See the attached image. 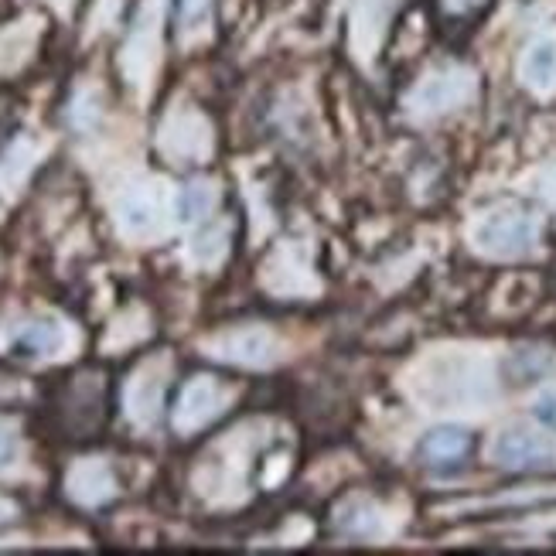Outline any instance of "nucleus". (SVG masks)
Segmentation results:
<instances>
[{"instance_id":"nucleus-1","label":"nucleus","mask_w":556,"mask_h":556,"mask_svg":"<svg viewBox=\"0 0 556 556\" xmlns=\"http://www.w3.org/2000/svg\"><path fill=\"white\" fill-rule=\"evenodd\" d=\"M492 458L509 471H546L556 464V447L536 430L512 427L495 437Z\"/></svg>"},{"instance_id":"nucleus-2","label":"nucleus","mask_w":556,"mask_h":556,"mask_svg":"<svg viewBox=\"0 0 556 556\" xmlns=\"http://www.w3.org/2000/svg\"><path fill=\"white\" fill-rule=\"evenodd\" d=\"M475 239L488 253L516 256V253H526L536 243V222L522 212H495L478 226Z\"/></svg>"},{"instance_id":"nucleus-3","label":"nucleus","mask_w":556,"mask_h":556,"mask_svg":"<svg viewBox=\"0 0 556 556\" xmlns=\"http://www.w3.org/2000/svg\"><path fill=\"white\" fill-rule=\"evenodd\" d=\"M471 454V434L458 427H441L420 441V461L437 475H451L458 471Z\"/></svg>"},{"instance_id":"nucleus-4","label":"nucleus","mask_w":556,"mask_h":556,"mask_svg":"<svg viewBox=\"0 0 556 556\" xmlns=\"http://www.w3.org/2000/svg\"><path fill=\"white\" fill-rule=\"evenodd\" d=\"M522 76L529 86L550 89L556 82V38H539L529 45L526 58H522Z\"/></svg>"},{"instance_id":"nucleus-5","label":"nucleus","mask_w":556,"mask_h":556,"mask_svg":"<svg viewBox=\"0 0 556 556\" xmlns=\"http://www.w3.org/2000/svg\"><path fill=\"white\" fill-rule=\"evenodd\" d=\"M62 342V331L52 321H35L14 338V355H48Z\"/></svg>"},{"instance_id":"nucleus-6","label":"nucleus","mask_w":556,"mask_h":556,"mask_svg":"<svg viewBox=\"0 0 556 556\" xmlns=\"http://www.w3.org/2000/svg\"><path fill=\"white\" fill-rule=\"evenodd\" d=\"M212 403H215V389L209 383H198L188 389V396H185V410L178 413V420H185V423H192L195 417H205V413L212 410Z\"/></svg>"},{"instance_id":"nucleus-7","label":"nucleus","mask_w":556,"mask_h":556,"mask_svg":"<svg viewBox=\"0 0 556 556\" xmlns=\"http://www.w3.org/2000/svg\"><path fill=\"white\" fill-rule=\"evenodd\" d=\"M212 205V192L205 185H192L185 188V195H181V215L185 219H198V215H205Z\"/></svg>"},{"instance_id":"nucleus-8","label":"nucleus","mask_w":556,"mask_h":556,"mask_svg":"<svg viewBox=\"0 0 556 556\" xmlns=\"http://www.w3.org/2000/svg\"><path fill=\"white\" fill-rule=\"evenodd\" d=\"M533 413H536V420L543 423L546 430H553V434H556V389H546V393L536 396Z\"/></svg>"},{"instance_id":"nucleus-9","label":"nucleus","mask_w":556,"mask_h":556,"mask_svg":"<svg viewBox=\"0 0 556 556\" xmlns=\"http://www.w3.org/2000/svg\"><path fill=\"white\" fill-rule=\"evenodd\" d=\"M123 212H127L130 226H144V222H151V205H140V202H134V198L123 205Z\"/></svg>"},{"instance_id":"nucleus-10","label":"nucleus","mask_w":556,"mask_h":556,"mask_svg":"<svg viewBox=\"0 0 556 556\" xmlns=\"http://www.w3.org/2000/svg\"><path fill=\"white\" fill-rule=\"evenodd\" d=\"M14 458V434L11 430H4L0 427V468H4L7 461Z\"/></svg>"}]
</instances>
